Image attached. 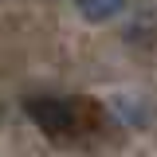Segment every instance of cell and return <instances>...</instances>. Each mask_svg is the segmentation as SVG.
<instances>
[{
  "mask_svg": "<svg viewBox=\"0 0 157 157\" xmlns=\"http://www.w3.org/2000/svg\"><path fill=\"white\" fill-rule=\"evenodd\" d=\"M24 114L36 122L43 134H51V137H67V134H75V106L67 102V98H55V94H32V98H24Z\"/></svg>",
  "mask_w": 157,
  "mask_h": 157,
  "instance_id": "6da1fadb",
  "label": "cell"
},
{
  "mask_svg": "<svg viewBox=\"0 0 157 157\" xmlns=\"http://www.w3.org/2000/svg\"><path fill=\"white\" fill-rule=\"evenodd\" d=\"M110 110L118 114L122 126H134V130H145V122H149V110H145V102L137 94H114L110 98Z\"/></svg>",
  "mask_w": 157,
  "mask_h": 157,
  "instance_id": "7a4b0ae2",
  "label": "cell"
},
{
  "mask_svg": "<svg viewBox=\"0 0 157 157\" xmlns=\"http://www.w3.org/2000/svg\"><path fill=\"white\" fill-rule=\"evenodd\" d=\"M78 16L82 20H90V24H106V20H118V16H126V4H78Z\"/></svg>",
  "mask_w": 157,
  "mask_h": 157,
  "instance_id": "3957f363",
  "label": "cell"
},
{
  "mask_svg": "<svg viewBox=\"0 0 157 157\" xmlns=\"http://www.w3.org/2000/svg\"><path fill=\"white\" fill-rule=\"evenodd\" d=\"M0 126H4V106H0Z\"/></svg>",
  "mask_w": 157,
  "mask_h": 157,
  "instance_id": "277c9868",
  "label": "cell"
}]
</instances>
